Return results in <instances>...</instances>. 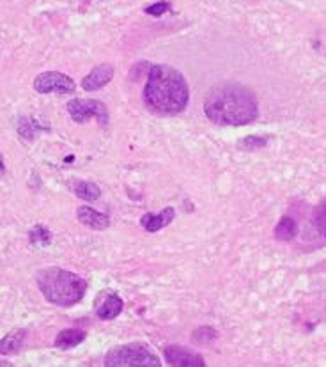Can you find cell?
Instances as JSON below:
<instances>
[{
    "label": "cell",
    "instance_id": "1",
    "mask_svg": "<svg viewBox=\"0 0 326 367\" xmlns=\"http://www.w3.org/2000/svg\"><path fill=\"white\" fill-rule=\"evenodd\" d=\"M206 117L218 126H245L259 116L257 98L242 84H218L204 100Z\"/></svg>",
    "mask_w": 326,
    "mask_h": 367
},
{
    "label": "cell",
    "instance_id": "2",
    "mask_svg": "<svg viewBox=\"0 0 326 367\" xmlns=\"http://www.w3.org/2000/svg\"><path fill=\"white\" fill-rule=\"evenodd\" d=\"M188 82L176 68L153 66L144 87L145 107L160 116H176L188 107Z\"/></svg>",
    "mask_w": 326,
    "mask_h": 367
},
{
    "label": "cell",
    "instance_id": "3",
    "mask_svg": "<svg viewBox=\"0 0 326 367\" xmlns=\"http://www.w3.org/2000/svg\"><path fill=\"white\" fill-rule=\"evenodd\" d=\"M36 283L43 296L59 307L77 305L87 293V283L80 275L62 268H44L36 275Z\"/></svg>",
    "mask_w": 326,
    "mask_h": 367
},
{
    "label": "cell",
    "instance_id": "4",
    "mask_svg": "<svg viewBox=\"0 0 326 367\" xmlns=\"http://www.w3.org/2000/svg\"><path fill=\"white\" fill-rule=\"evenodd\" d=\"M107 367H160L161 362L150 348L142 343L116 346L105 355Z\"/></svg>",
    "mask_w": 326,
    "mask_h": 367
},
{
    "label": "cell",
    "instance_id": "5",
    "mask_svg": "<svg viewBox=\"0 0 326 367\" xmlns=\"http://www.w3.org/2000/svg\"><path fill=\"white\" fill-rule=\"evenodd\" d=\"M66 109H68L73 121L80 123V125L89 123L91 119H98L100 125L103 126L109 125V110L98 100H80V98H77V100L69 101Z\"/></svg>",
    "mask_w": 326,
    "mask_h": 367
},
{
    "label": "cell",
    "instance_id": "6",
    "mask_svg": "<svg viewBox=\"0 0 326 367\" xmlns=\"http://www.w3.org/2000/svg\"><path fill=\"white\" fill-rule=\"evenodd\" d=\"M34 89L39 94H71L75 91V82L59 71H46L37 75L34 80Z\"/></svg>",
    "mask_w": 326,
    "mask_h": 367
},
{
    "label": "cell",
    "instance_id": "7",
    "mask_svg": "<svg viewBox=\"0 0 326 367\" xmlns=\"http://www.w3.org/2000/svg\"><path fill=\"white\" fill-rule=\"evenodd\" d=\"M123 298L114 291H101L98 295V303H96V316L103 321H110V319L117 318L123 311Z\"/></svg>",
    "mask_w": 326,
    "mask_h": 367
},
{
    "label": "cell",
    "instance_id": "8",
    "mask_svg": "<svg viewBox=\"0 0 326 367\" xmlns=\"http://www.w3.org/2000/svg\"><path fill=\"white\" fill-rule=\"evenodd\" d=\"M165 359L174 367H204L206 360L201 355L183 346H167Z\"/></svg>",
    "mask_w": 326,
    "mask_h": 367
},
{
    "label": "cell",
    "instance_id": "9",
    "mask_svg": "<svg viewBox=\"0 0 326 367\" xmlns=\"http://www.w3.org/2000/svg\"><path fill=\"white\" fill-rule=\"evenodd\" d=\"M114 75H116L114 66L100 64V66H96L93 71L89 73L84 80H82V87H84V91H91V93H93V91H98V89H101V87H105V85L112 80Z\"/></svg>",
    "mask_w": 326,
    "mask_h": 367
},
{
    "label": "cell",
    "instance_id": "10",
    "mask_svg": "<svg viewBox=\"0 0 326 367\" xmlns=\"http://www.w3.org/2000/svg\"><path fill=\"white\" fill-rule=\"evenodd\" d=\"M176 217V210L174 208H165V210H161L160 213H145L144 217L141 218V226L144 227L147 233H158L163 227L169 226L170 222Z\"/></svg>",
    "mask_w": 326,
    "mask_h": 367
},
{
    "label": "cell",
    "instance_id": "11",
    "mask_svg": "<svg viewBox=\"0 0 326 367\" xmlns=\"http://www.w3.org/2000/svg\"><path fill=\"white\" fill-rule=\"evenodd\" d=\"M77 217H78V222L84 224V226L89 227V229L103 231L110 226V218L107 217L105 213H101V211H96L89 206L78 208Z\"/></svg>",
    "mask_w": 326,
    "mask_h": 367
},
{
    "label": "cell",
    "instance_id": "12",
    "mask_svg": "<svg viewBox=\"0 0 326 367\" xmlns=\"http://www.w3.org/2000/svg\"><path fill=\"white\" fill-rule=\"evenodd\" d=\"M87 337V332L82 328H66V330L59 332L55 337V346L61 350H71L82 344Z\"/></svg>",
    "mask_w": 326,
    "mask_h": 367
},
{
    "label": "cell",
    "instance_id": "13",
    "mask_svg": "<svg viewBox=\"0 0 326 367\" xmlns=\"http://www.w3.org/2000/svg\"><path fill=\"white\" fill-rule=\"evenodd\" d=\"M25 335L27 330L25 328H17V330H11L8 335L2 337L0 341V355H11V353H17L21 348L25 341Z\"/></svg>",
    "mask_w": 326,
    "mask_h": 367
},
{
    "label": "cell",
    "instance_id": "14",
    "mask_svg": "<svg viewBox=\"0 0 326 367\" xmlns=\"http://www.w3.org/2000/svg\"><path fill=\"white\" fill-rule=\"evenodd\" d=\"M296 233H298V227L291 217L280 218V222L275 227V238L280 242H291L296 238Z\"/></svg>",
    "mask_w": 326,
    "mask_h": 367
},
{
    "label": "cell",
    "instance_id": "15",
    "mask_svg": "<svg viewBox=\"0 0 326 367\" xmlns=\"http://www.w3.org/2000/svg\"><path fill=\"white\" fill-rule=\"evenodd\" d=\"M73 192L77 194V197L84 199V201L87 202L98 201L101 195L100 186L94 185L93 181H77L73 185Z\"/></svg>",
    "mask_w": 326,
    "mask_h": 367
},
{
    "label": "cell",
    "instance_id": "16",
    "mask_svg": "<svg viewBox=\"0 0 326 367\" xmlns=\"http://www.w3.org/2000/svg\"><path fill=\"white\" fill-rule=\"evenodd\" d=\"M41 128L36 121H34L33 117H21L20 123H18V135H20L24 141H33L36 132H39Z\"/></svg>",
    "mask_w": 326,
    "mask_h": 367
},
{
    "label": "cell",
    "instance_id": "17",
    "mask_svg": "<svg viewBox=\"0 0 326 367\" xmlns=\"http://www.w3.org/2000/svg\"><path fill=\"white\" fill-rule=\"evenodd\" d=\"M312 226H314L316 231H318L323 238L326 240V199L314 210V215H312Z\"/></svg>",
    "mask_w": 326,
    "mask_h": 367
},
{
    "label": "cell",
    "instance_id": "18",
    "mask_svg": "<svg viewBox=\"0 0 326 367\" xmlns=\"http://www.w3.org/2000/svg\"><path fill=\"white\" fill-rule=\"evenodd\" d=\"M28 238H30V243H34V245L46 247V245H50L52 233H50V231L44 226H34L33 231H30V234H28Z\"/></svg>",
    "mask_w": 326,
    "mask_h": 367
},
{
    "label": "cell",
    "instance_id": "19",
    "mask_svg": "<svg viewBox=\"0 0 326 367\" xmlns=\"http://www.w3.org/2000/svg\"><path fill=\"white\" fill-rule=\"evenodd\" d=\"M266 144H268V138L254 137V135H252V137H246L239 142V150H245V151L261 150V147H264Z\"/></svg>",
    "mask_w": 326,
    "mask_h": 367
},
{
    "label": "cell",
    "instance_id": "20",
    "mask_svg": "<svg viewBox=\"0 0 326 367\" xmlns=\"http://www.w3.org/2000/svg\"><path fill=\"white\" fill-rule=\"evenodd\" d=\"M215 337H217V332L211 327H201L197 328V330H194V334H192V339H194L195 343H210Z\"/></svg>",
    "mask_w": 326,
    "mask_h": 367
},
{
    "label": "cell",
    "instance_id": "21",
    "mask_svg": "<svg viewBox=\"0 0 326 367\" xmlns=\"http://www.w3.org/2000/svg\"><path fill=\"white\" fill-rule=\"evenodd\" d=\"M169 9H170V4L167 2V0H158V2H154V4L147 6V8H145V12L151 15V17H161V15H165Z\"/></svg>",
    "mask_w": 326,
    "mask_h": 367
}]
</instances>
